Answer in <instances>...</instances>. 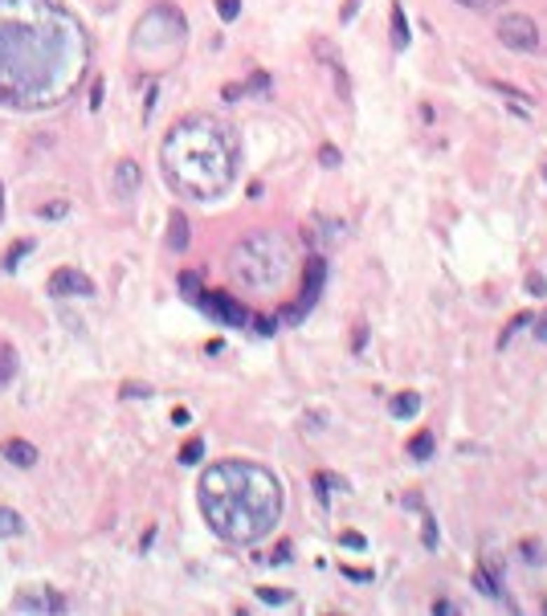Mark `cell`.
Wrapping results in <instances>:
<instances>
[{
    "label": "cell",
    "instance_id": "cell-1",
    "mask_svg": "<svg viewBox=\"0 0 547 616\" xmlns=\"http://www.w3.org/2000/svg\"><path fill=\"white\" fill-rule=\"evenodd\" d=\"M200 510L225 543L249 547L282 519V486L254 461H221L200 477Z\"/></svg>",
    "mask_w": 547,
    "mask_h": 616
},
{
    "label": "cell",
    "instance_id": "cell-2",
    "mask_svg": "<svg viewBox=\"0 0 547 616\" xmlns=\"http://www.w3.org/2000/svg\"><path fill=\"white\" fill-rule=\"evenodd\" d=\"M160 160H164L167 184L176 192L213 200L237 176V139L225 122L209 119V115H188L184 122L172 127Z\"/></svg>",
    "mask_w": 547,
    "mask_h": 616
},
{
    "label": "cell",
    "instance_id": "cell-3",
    "mask_svg": "<svg viewBox=\"0 0 547 616\" xmlns=\"http://www.w3.org/2000/svg\"><path fill=\"white\" fill-rule=\"evenodd\" d=\"M229 270L233 278L245 282L249 290H274L286 282L290 274V245L278 233H254L233 245L229 253Z\"/></svg>",
    "mask_w": 547,
    "mask_h": 616
},
{
    "label": "cell",
    "instance_id": "cell-4",
    "mask_svg": "<svg viewBox=\"0 0 547 616\" xmlns=\"http://www.w3.org/2000/svg\"><path fill=\"white\" fill-rule=\"evenodd\" d=\"M499 41L515 53H535L539 49V24L523 13H502L499 17Z\"/></svg>",
    "mask_w": 547,
    "mask_h": 616
},
{
    "label": "cell",
    "instance_id": "cell-5",
    "mask_svg": "<svg viewBox=\"0 0 547 616\" xmlns=\"http://www.w3.org/2000/svg\"><path fill=\"white\" fill-rule=\"evenodd\" d=\"M196 307L205 310L209 318L225 323V327H245V323H249V310L241 307V298H229V294H221V290H205V294L196 298Z\"/></svg>",
    "mask_w": 547,
    "mask_h": 616
},
{
    "label": "cell",
    "instance_id": "cell-6",
    "mask_svg": "<svg viewBox=\"0 0 547 616\" xmlns=\"http://www.w3.org/2000/svg\"><path fill=\"white\" fill-rule=\"evenodd\" d=\"M323 282H327V261L323 258H307V278H303V298L294 302V307L286 310V318L290 323H298L303 314H307L314 302H319V294H323Z\"/></svg>",
    "mask_w": 547,
    "mask_h": 616
},
{
    "label": "cell",
    "instance_id": "cell-7",
    "mask_svg": "<svg viewBox=\"0 0 547 616\" xmlns=\"http://www.w3.org/2000/svg\"><path fill=\"white\" fill-rule=\"evenodd\" d=\"M49 294H53V298H78V294L90 298V294H95V282H90L82 270L66 265V270H57V274L49 278Z\"/></svg>",
    "mask_w": 547,
    "mask_h": 616
},
{
    "label": "cell",
    "instance_id": "cell-8",
    "mask_svg": "<svg viewBox=\"0 0 547 616\" xmlns=\"http://www.w3.org/2000/svg\"><path fill=\"white\" fill-rule=\"evenodd\" d=\"M143 184V167L135 160H119V164L111 167V192L119 196V200H131Z\"/></svg>",
    "mask_w": 547,
    "mask_h": 616
},
{
    "label": "cell",
    "instance_id": "cell-9",
    "mask_svg": "<svg viewBox=\"0 0 547 616\" xmlns=\"http://www.w3.org/2000/svg\"><path fill=\"white\" fill-rule=\"evenodd\" d=\"M13 612H66V600L57 592H21L13 600Z\"/></svg>",
    "mask_w": 547,
    "mask_h": 616
},
{
    "label": "cell",
    "instance_id": "cell-10",
    "mask_svg": "<svg viewBox=\"0 0 547 616\" xmlns=\"http://www.w3.org/2000/svg\"><path fill=\"white\" fill-rule=\"evenodd\" d=\"M0 453L13 461V465H21V470H29V465H37V449L29 445V441H21V437H8L4 445H0Z\"/></svg>",
    "mask_w": 547,
    "mask_h": 616
},
{
    "label": "cell",
    "instance_id": "cell-11",
    "mask_svg": "<svg viewBox=\"0 0 547 616\" xmlns=\"http://www.w3.org/2000/svg\"><path fill=\"white\" fill-rule=\"evenodd\" d=\"M490 86H494L506 102H511V111H515V115H531V102H535L531 94H523V90H519V86H511V82H490Z\"/></svg>",
    "mask_w": 547,
    "mask_h": 616
},
{
    "label": "cell",
    "instance_id": "cell-12",
    "mask_svg": "<svg viewBox=\"0 0 547 616\" xmlns=\"http://www.w3.org/2000/svg\"><path fill=\"white\" fill-rule=\"evenodd\" d=\"M188 216L184 213H172V220H167V245L176 249V253H184L188 249Z\"/></svg>",
    "mask_w": 547,
    "mask_h": 616
},
{
    "label": "cell",
    "instance_id": "cell-13",
    "mask_svg": "<svg viewBox=\"0 0 547 616\" xmlns=\"http://www.w3.org/2000/svg\"><path fill=\"white\" fill-rule=\"evenodd\" d=\"M474 588H478L482 596H490V600H499V596H502V584L494 580V568H490L486 559H482V564L474 568Z\"/></svg>",
    "mask_w": 547,
    "mask_h": 616
},
{
    "label": "cell",
    "instance_id": "cell-14",
    "mask_svg": "<svg viewBox=\"0 0 547 616\" xmlns=\"http://www.w3.org/2000/svg\"><path fill=\"white\" fill-rule=\"evenodd\" d=\"M433 449H437V437H433L429 428H421V433L408 441V457H413V461H429V457H433Z\"/></svg>",
    "mask_w": 547,
    "mask_h": 616
},
{
    "label": "cell",
    "instance_id": "cell-15",
    "mask_svg": "<svg viewBox=\"0 0 547 616\" xmlns=\"http://www.w3.org/2000/svg\"><path fill=\"white\" fill-rule=\"evenodd\" d=\"M392 46H396V49L408 46V21H405V8H401V0H392Z\"/></svg>",
    "mask_w": 547,
    "mask_h": 616
},
{
    "label": "cell",
    "instance_id": "cell-16",
    "mask_svg": "<svg viewBox=\"0 0 547 616\" xmlns=\"http://www.w3.org/2000/svg\"><path fill=\"white\" fill-rule=\"evenodd\" d=\"M13 376H17V351L8 343H0V392L13 384Z\"/></svg>",
    "mask_w": 547,
    "mask_h": 616
},
{
    "label": "cell",
    "instance_id": "cell-17",
    "mask_svg": "<svg viewBox=\"0 0 547 616\" xmlns=\"http://www.w3.org/2000/svg\"><path fill=\"white\" fill-rule=\"evenodd\" d=\"M13 535H21V514L0 506V539H13Z\"/></svg>",
    "mask_w": 547,
    "mask_h": 616
},
{
    "label": "cell",
    "instance_id": "cell-18",
    "mask_svg": "<svg viewBox=\"0 0 547 616\" xmlns=\"http://www.w3.org/2000/svg\"><path fill=\"white\" fill-rule=\"evenodd\" d=\"M417 408H421V396H417V392H401V396L392 400V416H413Z\"/></svg>",
    "mask_w": 547,
    "mask_h": 616
},
{
    "label": "cell",
    "instance_id": "cell-19",
    "mask_svg": "<svg viewBox=\"0 0 547 616\" xmlns=\"http://www.w3.org/2000/svg\"><path fill=\"white\" fill-rule=\"evenodd\" d=\"M70 213V200H53V204H41L37 216H46V220H62V216Z\"/></svg>",
    "mask_w": 547,
    "mask_h": 616
},
{
    "label": "cell",
    "instance_id": "cell-20",
    "mask_svg": "<svg viewBox=\"0 0 547 616\" xmlns=\"http://www.w3.org/2000/svg\"><path fill=\"white\" fill-rule=\"evenodd\" d=\"M200 453H205V441H200V437H192L188 445L180 449V461H184V465H196V461H200Z\"/></svg>",
    "mask_w": 547,
    "mask_h": 616
},
{
    "label": "cell",
    "instance_id": "cell-21",
    "mask_svg": "<svg viewBox=\"0 0 547 616\" xmlns=\"http://www.w3.org/2000/svg\"><path fill=\"white\" fill-rule=\"evenodd\" d=\"M519 551L527 555V564H543V543H539V539H523Z\"/></svg>",
    "mask_w": 547,
    "mask_h": 616
},
{
    "label": "cell",
    "instance_id": "cell-22",
    "mask_svg": "<svg viewBox=\"0 0 547 616\" xmlns=\"http://www.w3.org/2000/svg\"><path fill=\"white\" fill-rule=\"evenodd\" d=\"M531 318H535V314H515V323H511V327H506V331L499 335V347H506V343H511V339H515V331H519V327H527V323H531Z\"/></svg>",
    "mask_w": 547,
    "mask_h": 616
},
{
    "label": "cell",
    "instance_id": "cell-23",
    "mask_svg": "<svg viewBox=\"0 0 547 616\" xmlns=\"http://www.w3.org/2000/svg\"><path fill=\"white\" fill-rule=\"evenodd\" d=\"M216 13H221V21H237L241 17V0H216Z\"/></svg>",
    "mask_w": 547,
    "mask_h": 616
},
{
    "label": "cell",
    "instance_id": "cell-24",
    "mask_svg": "<svg viewBox=\"0 0 547 616\" xmlns=\"http://www.w3.org/2000/svg\"><path fill=\"white\" fill-rule=\"evenodd\" d=\"M180 290H184V294H188L192 302H196V298H200V294H205V290H200V278H196V274H180Z\"/></svg>",
    "mask_w": 547,
    "mask_h": 616
},
{
    "label": "cell",
    "instance_id": "cell-25",
    "mask_svg": "<svg viewBox=\"0 0 547 616\" xmlns=\"http://www.w3.org/2000/svg\"><path fill=\"white\" fill-rule=\"evenodd\" d=\"M29 249H33V245H29V241H21V245H13V249H8V253H4V270H17V261H21L25 253H29Z\"/></svg>",
    "mask_w": 547,
    "mask_h": 616
},
{
    "label": "cell",
    "instance_id": "cell-26",
    "mask_svg": "<svg viewBox=\"0 0 547 616\" xmlns=\"http://www.w3.org/2000/svg\"><path fill=\"white\" fill-rule=\"evenodd\" d=\"M339 160H343V155H339V147H331V143H327V147H319V164H323V167H339Z\"/></svg>",
    "mask_w": 547,
    "mask_h": 616
},
{
    "label": "cell",
    "instance_id": "cell-27",
    "mask_svg": "<svg viewBox=\"0 0 547 616\" xmlns=\"http://www.w3.org/2000/svg\"><path fill=\"white\" fill-rule=\"evenodd\" d=\"M123 396L127 400H143V396H151V388L147 384H123Z\"/></svg>",
    "mask_w": 547,
    "mask_h": 616
},
{
    "label": "cell",
    "instance_id": "cell-28",
    "mask_svg": "<svg viewBox=\"0 0 547 616\" xmlns=\"http://www.w3.org/2000/svg\"><path fill=\"white\" fill-rule=\"evenodd\" d=\"M527 290H531L535 298H543V294H547V278H543V274H531V278H527Z\"/></svg>",
    "mask_w": 547,
    "mask_h": 616
},
{
    "label": "cell",
    "instance_id": "cell-29",
    "mask_svg": "<svg viewBox=\"0 0 547 616\" xmlns=\"http://www.w3.org/2000/svg\"><path fill=\"white\" fill-rule=\"evenodd\" d=\"M258 596H262L265 604H282V600H286L282 588H258Z\"/></svg>",
    "mask_w": 547,
    "mask_h": 616
},
{
    "label": "cell",
    "instance_id": "cell-30",
    "mask_svg": "<svg viewBox=\"0 0 547 616\" xmlns=\"http://www.w3.org/2000/svg\"><path fill=\"white\" fill-rule=\"evenodd\" d=\"M254 327H258V335H274V331H278V318H265V314H262Z\"/></svg>",
    "mask_w": 547,
    "mask_h": 616
},
{
    "label": "cell",
    "instance_id": "cell-31",
    "mask_svg": "<svg viewBox=\"0 0 547 616\" xmlns=\"http://www.w3.org/2000/svg\"><path fill=\"white\" fill-rule=\"evenodd\" d=\"M425 547H429V551L437 547V522H433V519H425Z\"/></svg>",
    "mask_w": 547,
    "mask_h": 616
},
{
    "label": "cell",
    "instance_id": "cell-32",
    "mask_svg": "<svg viewBox=\"0 0 547 616\" xmlns=\"http://www.w3.org/2000/svg\"><path fill=\"white\" fill-rule=\"evenodd\" d=\"M359 13V0H347V4H343V8H339V21H352V17H356Z\"/></svg>",
    "mask_w": 547,
    "mask_h": 616
},
{
    "label": "cell",
    "instance_id": "cell-33",
    "mask_svg": "<svg viewBox=\"0 0 547 616\" xmlns=\"http://www.w3.org/2000/svg\"><path fill=\"white\" fill-rule=\"evenodd\" d=\"M274 564H290V543H278V547H274Z\"/></svg>",
    "mask_w": 547,
    "mask_h": 616
},
{
    "label": "cell",
    "instance_id": "cell-34",
    "mask_svg": "<svg viewBox=\"0 0 547 616\" xmlns=\"http://www.w3.org/2000/svg\"><path fill=\"white\" fill-rule=\"evenodd\" d=\"M450 612H457L450 600H437V604H433V616H450Z\"/></svg>",
    "mask_w": 547,
    "mask_h": 616
},
{
    "label": "cell",
    "instance_id": "cell-35",
    "mask_svg": "<svg viewBox=\"0 0 547 616\" xmlns=\"http://www.w3.org/2000/svg\"><path fill=\"white\" fill-rule=\"evenodd\" d=\"M462 8H470V13H486V0H457Z\"/></svg>",
    "mask_w": 547,
    "mask_h": 616
},
{
    "label": "cell",
    "instance_id": "cell-36",
    "mask_svg": "<svg viewBox=\"0 0 547 616\" xmlns=\"http://www.w3.org/2000/svg\"><path fill=\"white\" fill-rule=\"evenodd\" d=\"M343 547H352V551H363V539H359V535H343Z\"/></svg>",
    "mask_w": 547,
    "mask_h": 616
},
{
    "label": "cell",
    "instance_id": "cell-37",
    "mask_svg": "<svg viewBox=\"0 0 547 616\" xmlns=\"http://www.w3.org/2000/svg\"><path fill=\"white\" fill-rule=\"evenodd\" d=\"M535 335L547 343V314H543V318H535Z\"/></svg>",
    "mask_w": 547,
    "mask_h": 616
},
{
    "label": "cell",
    "instance_id": "cell-38",
    "mask_svg": "<svg viewBox=\"0 0 547 616\" xmlns=\"http://www.w3.org/2000/svg\"><path fill=\"white\" fill-rule=\"evenodd\" d=\"M0 220H4V184H0Z\"/></svg>",
    "mask_w": 547,
    "mask_h": 616
},
{
    "label": "cell",
    "instance_id": "cell-39",
    "mask_svg": "<svg viewBox=\"0 0 547 616\" xmlns=\"http://www.w3.org/2000/svg\"><path fill=\"white\" fill-rule=\"evenodd\" d=\"M543 176H547V164H543Z\"/></svg>",
    "mask_w": 547,
    "mask_h": 616
}]
</instances>
